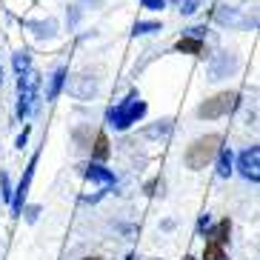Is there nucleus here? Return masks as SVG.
Instances as JSON below:
<instances>
[{
    "mask_svg": "<svg viewBox=\"0 0 260 260\" xmlns=\"http://www.w3.org/2000/svg\"><path fill=\"white\" fill-rule=\"evenodd\" d=\"M203 260H226V252H223L220 243H206V252H203Z\"/></svg>",
    "mask_w": 260,
    "mask_h": 260,
    "instance_id": "obj_12",
    "label": "nucleus"
},
{
    "mask_svg": "<svg viewBox=\"0 0 260 260\" xmlns=\"http://www.w3.org/2000/svg\"><path fill=\"white\" fill-rule=\"evenodd\" d=\"M229 232H232V223L229 220H220L212 232H209V237H212V243H220L223 246L226 240H229Z\"/></svg>",
    "mask_w": 260,
    "mask_h": 260,
    "instance_id": "obj_10",
    "label": "nucleus"
},
{
    "mask_svg": "<svg viewBox=\"0 0 260 260\" xmlns=\"http://www.w3.org/2000/svg\"><path fill=\"white\" fill-rule=\"evenodd\" d=\"M183 260H194V257H183Z\"/></svg>",
    "mask_w": 260,
    "mask_h": 260,
    "instance_id": "obj_23",
    "label": "nucleus"
},
{
    "mask_svg": "<svg viewBox=\"0 0 260 260\" xmlns=\"http://www.w3.org/2000/svg\"><path fill=\"white\" fill-rule=\"evenodd\" d=\"M12 194L15 191H12V183H9V172H0V198L6 200L9 206H12Z\"/></svg>",
    "mask_w": 260,
    "mask_h": 260,
    "instance_id": "obj_14",
    "label": "nucleus"
},
{
    "mask_svg": "<svg viewBox=\"0 0 260 260\" xmlns=\"http://www.w3.org/2000/svg\"><path fill=\"white\" fill-rule=\"evenodd\" d=\"M149 31H160V23L149 20V23H138V26H135V35H149Z\"/></svg>",
    "mask_w": 260,
    "mask_h": 260,
    "instance_id": "obj_16",
    "label": "nucleus"
},
{
    "mask_svg": "<svg viewBox=\"0 0 260 260\" xmlns=\"http://www.w3.org/2000/svg\"><path fill=\"white\" fill-rule=\"evenodd\" d=\"M177 52L203 54V40H200V38H183V40H177Z\"/></svg>",
    "mask_w": 260,
    "mask_h": 260,
    "instance_id": "obj_11",
    "label": "nucleus"
},
{
    "mask_svg": "<svg viewBox=\"0 0 260 260\" xmlns=\"http://www.w3.org/2000/svg\"><path fill=\"white\" fill-rule=\"evenodd\" d=\"M237 169H240V175H243L246 180L260 183V146H252V149L240 152V157H237Z\"/></svg>",
    "mask_w": 260,
    "mask_h": 260,
    "instance_id": "obj_5",
    "label": "nucleus"
},
{
    "mask_svg": "<svg viewBox=\"0 0 260 260\" xmlns=\"http://www.w3.org/2000/svg\"><path fill=\"white\" fill-rule=\"evenodd\" d=\"M86 260H100V257H86Z\"/></svg>",
    "mask_w": 260,
    "mask_h": 260,
    "instance_id": "obj_22",
    "label": "nucleus"
},
{
    "mask_svg": "<svg viewBox=\"0 0 260 260\" xmlns=\"http://www.w3.org/2000/svg\"><path fill=\"white\" fill-rule=\"evenodd\" d=\"M0 83H3V69H0Z\"/></svg>",
    "mask_w": 260,
    "mask_h": 260,
    "instance_id": "obj_21",
    "label": "nucleus"
},
{
    "mask_svg": "<svg viewBox=\"0 0 260 260\" xmlns=\"http://www.w3.org/2000/svg\"><path fill=\"white\" fill-rule=\"evenodd\" d=\"M220 152V135H206L198 138L194 143L186 149V166L189 169H203L206 163H212Z\"/></svg>",
    "mask_w": 260,
    "mask_h": 260,
    "instance_id": "obj_2",
    "label": "nucleus"
},
{
    "mask_svg": "<svg viewBox=\"0 0 260 260\" xmlns=\"http://www.w3.org/2000/svg\"><path fill=\"white\" fill-rule=\"evenodd\" d=\"M23 214H26V220H29V223H35V220H38V214H40V206H29V209H23Z\"/></svg>",
    "mask_w": 260,
    "mask_h": 260,
    "instance_id": "obj_19",
    "label": "nucleus"
},
{
    "mask_svg": "<svg viewBox=\"0 0 260 260\" xmlns=\"http://www.w3.org/2000/svg\"><path fill=\"white\" fill-rule=\"evenodd\" d=\"M26 138H29V129H23V135H20V138H17V146H20V149H23V143H26Z\"/></svg>",
    "mask_w": 260,
    "mask_h": 260,
    "instance_id": "obj_20",
    "label": "nucleus"
},
{
    "mask_svg": "<svg viewBox=\"0 0 260 260\" xmlns=\"http://www.w3.org/2000/svg\"><path fill=\"white\" fill-rule=\"evenodd\" d=\"M143 115H146V103L135 92H132L129 98L120 103V106L109 109V123H112L117 132H123V129H129L132 123H138Z\"/></svg>",
    "mask_w": 260,
    "mask_h": 260,
    "instance_id": "obj_1",
    "label": "nucleus"
},
{
    "mask_svg": "<svg viewBox=\"0 0 260 260\" xmlns=\"http://www.w3.org/2000/svg\"><path fill=\"white\" fill-rule=\"evenodd\" d=\"M38 157H40V154H35V157L29 160V166H26V172H23V180H20V186H17L15 194H12V212H15V214L23 212V200H26V194H29V186H31V177H35Z\"/></svg>",
    "mask_w": 260,
    "mask_h": 260,
    "instance_id": "obj_6",
    "label": "nucleus"
},
{
    "mask_svg": "<svg viewBox=\"0 0 260 260\" xmlns=\"http://www.w3.org/2000/svg\"><path fill=\"white\" fill-rule=\"evenodd\" d=\"M86 177L94 180V183H100V186H115V172L112 169H103L100 163H92V166L86 169Z\"/></svg>",
    "mask_w": 260,
    "mask_h": 260,
    "instance_id": "obj_7",
    "label": "nucleus"
},
{
    "mask_svg": "<svg viewBox=\"0 0 260 260\" xmlns=\"http://www.w3.org/2000/svg\"><path fill=\"white\" fill-rule=\"evenodd\" d=\"M12 63H15V72H17V75H26V72L31 69V57H29L26 52H17Z\"/></svg>",
    "mask_w": 260,
    "mask_h": 260,
    "instance_id": "obj_13",
    "label": "nucleus"
},
{
    "mask_svg": "<svg viewBox=\"0 0 260 260\" xmlns=\"http://www.w3.org/2000/svg\"><path fill=\"white\" fill-rule=\"evenodd\" d=\"M38 89H40V75L38 72H26L17 80V117L26 120V117L35 112V103H38Z\"/></svg>",
    "mask_w": 260,
    "mask_h": 260,
    "instance_id": "obj_3",
    "label": "nucleus"
},
{
    "mask_svg": "<svg viewBox=\"0 0 260 260\" xmlns=\"http://www.w3.org/2000/svg\"><path fill=\"white\" fill-rule=\"evenodd\" d=\"M63 83H66V69H57L52 77H49V92H46V100H54L60 94Z\"/></svg>",
    "mask_w": 260,
    "mask_h": 260,
    "instance_id": "obj_9",
    "label": "nucleus"
},
{
    "mask_svg": "<svg viewBox=\"0 0 260 260\" xmlns=\"http://www.w3.org/2000/svg\"><path fill=\"white\" fill-rule=\"evenodd\" d=\"M94 157H98V160H106V157H109V140H106V135H98V140H94Z\"/></svg>",
    "mask_w": 260,
    "mask_h": 260,
    "instance_id": "obj_15",
    "label": "nucleus"
},
{
    "mask_svg": "<svg viewBox=\"0 0 260 260\" xmlns=\"http://www.w3.org/2000/svg\"><path fill=\"white\" fill-rule=\"evenodd\" d=\"M217 175L220 177L232 175V149L229 146H220V152H217Z\"/></svg>",
    "mask_w": 260,
    "mask_h": 260,
    "instance_id": "obj_8",
    "label": "nucleus"
},
{
    "mask_svg": "<svg viewBox=\"0 0 260 260\" xmlns=\"http://www.w3.org/2000/svg\"><path fill=\"white\" fill-rule=\"evenodd\" d=\"M235 106H237V94L235 92H220V94H214L212 100H206V103L198 109V115L206 117V120H214V117L229 115Z\"/></svg>",
    "mask_w": 260,
    "mask_h": 260,
    "instance_id": "obj_4",
    "label": "nucleus"
},
{
    "mask_svg": "<svg viewBox=\"0 0 260 260\" xmlns=\"http://www.w3.org/2000/svg\"><path fill=\"white\" fill-rule=\"evenodd\" d=\"M198 3L200 0H186V3H180V12H183V15H191V12H198Z\"/></svg>",
    "mask_w": 260,
    "mask_h": 260,
    "instance_id": "obj_18",
    "label": "nucleus"
},
{
    "mask_svg": "<svg viewBox=\"0 0 260 260\" xmlns=\"http://www.w3.org/2000/svg\"><path fill=\"white\" fill-rule=\"evenodd\" d=\"M140 3H143V9H152V12H160L166 6V0H140Z\"/></svg>",
    "mask_w": 260,
    "mask_h": 260,
    "instance_id": "obj_17",
    "label": "nucleus"
}]
</instances>
